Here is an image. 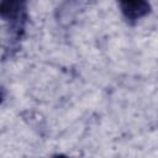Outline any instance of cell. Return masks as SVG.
<instances>
[{"label": "cell", "mask_w": 158, "mask_h": 158, "mask_svg": "<svg viewBox=\"0 0 158 158\" xmlns=\"http://www.w3.org/2000/svg\"><path fill=\"white\" fill-rule=\"evenodd\" d=\"M2 96H4V95H2V91H1V90H0V102H1V101H2Z\"/></svg>", "instance_id": "cell-3"}, {"label": "cell", "mask_w": 158, "mask_h": 158, "mask_svg": "<svg viewBox=\"0 0 158 158\" xmlns=\"http://www.w3.org/2000/svg\"><path fill=\"white\" fill-rule=\"evenodd\" d=\"M120 9L127 20L135 21L144 17L151 11L148 0H117Z\"/></svg>", "instance_id": "cell-2"}, {"label": "cell", "mask_w": 158, "mask_h": 158, "mask_svg": "<svg viewBox=\"0 0 158 158\" xmlns=\"http://www.w3.org/2000/svg\"><path fill=\"white\" fill-rule=\"evenodd\" d=\"M27 0H0V19L22 28L26 21Z\"/></svg>", "instance_id": "cell-1"}]
</instances>
